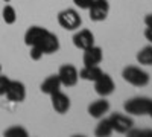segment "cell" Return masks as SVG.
I'll use <instances>...</instances> for the list:
<instances>
[{"label": "cell", "mask_w": 152, "mask_h": 137, "mask_svg": "<svg viewBox=\"0 0 152 137\" xmlns=\"http://www.w3.org/2000/svg\"><path fill=\"white\" fill-rule=\"evenodd\" d=\"M24 44L29 47H37L43 55H52L59 51V40L55 34L41 26H31L24 34Z\"/></svg>", "instance_id": "6da1fadb"}, {"label": "cell", "mask_w": 152, "mask_h": 137, "mask_svg": "<svg viewBox=\"0 0 152 137\" xmlns=\"http://www.w3.org/2000/svg\"><path fill=\"white\" fill-rule=\"evenodd\" d=\"M122 76H123V79L126 82L134 85V87H145L151 81L149 73L145 72L140 67H137V66H128V67H125L123 72H122Z\"/></svg>", "instance_id": "7a4b0ae2"}, {"label": "cell", "mask_w": 152, "mask_h": 137, "mask_svg": "<svg viewBox=\"0 0 152 137\" xmlns=\"http://www.w3.org/2000/svg\"><path fill=\"white\" fill-rule=\"evenodd\" d=\"M151 101L152 99H149L146 96H135V97L128 99L123 104V110L128 114H132V116H145L149 113Z\"/></svg>", "instance_id": "3957f363"}, {"label": "cell", "mask_w": 152, "mask_h": 137, "mask_svg": "<svg viewBox=\"0 0 152 137\" xmlns=\"http://www.w3.org/2000/svg\"><path fill=\"white\" fill-rule=\"evenodd\" d=\"M58 23L66 31H76L82 24V18L76 9L67 8V9H62L58 14Z\"/></svg>", "instance_id": "277c9868"}, {"label": "cell", "mask_w": 152, "mask_h": 137, "mask_svg": "<svg viewBox=\"0 0 152 137\" xmlns=\"http://www.w3.org/2000/svg\"><path fill=\"white\" fill-rule=\"evenodd\" d=\"M56 75L64 87H75L79 81V72L73 64H62Z\"/></svg>", "instance_id": "5b68a950"}, {"label": "cell", "mask_w": 152, "mask_h": 137, "mask_svg": "<svg viewBox=\"0 0 152 137\" xmlns=\"http://www.w3.org/2000/svg\"><path fill=\"white\" fill-rule=\"evenodd\" d=\"M87 11H88V15H90V20L104 21L108 17L110 3H108V0H93L90 8H88Z\"/></svg>", "instance_id": "8992f818"}, {"label": "cell", "mask_w": 152, "mask_h": 137, "mask_svg": "<svg viewBox=\"0 0 152 137\" xmlns=\"http://www.w3.org/2000/svg\"><path fill=\"white\" fill-rule=\"evenodd\" d=\"M110 122H111V127H113V131L116 133H120V134H126L132 127H134V120L129 117V116H125L122 113H113L110 117Z\"/></svg>", "instance_id": "52a82bcc"}, {"label": "cell", "mask_w": 152, "mask_h": 137, "mask_svg": "<svg viewBox=\"0 0 152 137\" xmlns=\"http://www.w3.org/2000/svg\"><path fill=\"white\" fill-rule=\"evenodd\" d=\"M114 90H116V84H114L113 78L110 76L108 73H102L100 76L94 81V92L102 96V97H107L110 95L114 93Z\"/></svg>", "instance_id": "ba28073f"}, {"label": "cell", "mask_w": 152, "mask_h": 137, "mask_svg": "<svg viewBox=\"0 0 152 137\" xmlns=\"http://www.w3.org/2000/svg\"><path fill=\"white\" fill-rule=\"evenodd\" d=\"M5 95L11 102H23L26 99V87L20 81H11Z\"/></svg>", "instance_id": "9c48e42d"}, {"label": "cell", "mask_w": 152, "mask_h": 137, "mask_svg": "<svg viewBox=\"0 0 152 137\" xmlns=\"http://www.w3.org/2000/svg\"><path fill=\"white\" fill-rule=\"evenodd\" d=\"M73 44L75 47L81 49V51H85V49L91 47L94 44V35L91 31L88 29H81L73 35Z\"/></svg>", "instance_id": "30bf717a"}, {"label": "cell", "mask_w": 152, "mask_h": 137, "mask_svg": "<svg viewBox=\"0 0 152 137\" xmlns=\"http://www.w3.org/2000/svg\"><path fill=\"white\" fill-rule=\"evenodd\" d=\"M50 101H52V108L59 114H66L70 110V97L64 95L61 90L50 95Z\"/></svg>", "instance_id": "8fae6325"}, {"label": "cell", "mask_w": 152, "mask_h": 137, "mask_svg": "<svg viewBox=\"0 0 152 137\" xmlns=\"http://www.w3.org/2000/svg\"><path fill=\"white\" fill-rule=\"evenodd\" d=\"M104 59V53L102 49L99 46H91L84 51V56H82V63L84 66H99L100 61Z\"/></svg>", "instance_id": "7c38bea8"}, {"label": "cell", "mask_w": 152, "mask_h": 137, "mask_svg": "<svg viewBox=\"0 0 152 137\" xmlns=\"http://www.w3.org/2000/svg\"><path fill=\"white\" fill-rule=\"evenodd\" d=\"M87 111H88V114H90L91 117L102 119L110 111V102L107 101L105 97H100V99H97V101H94V102H91L90 105H88Z\"/></svg>", "instance_id": "4fadbf2b"}, {"label": "cell", "mask_w": 152, "mask_h": 137, "mask_svg": "<svg viewBox=\"0 0 152 137\" xmlns=\"http://www.w3.org/2000/svg\"><path fill=\"white\" fill-rule=\"evenodd\" d=\"M41 92L44 93V95H53V93H56V92H59L61 90V81H59V78H58V75H50V76H47L44 81H43V84H41Z\"/></svg>", "instance_id": "5bb4252c"}, {"label": "cell", "mask_w": 152, "mask_h": 137, "mask_svg": "<svg viewBox=\"0 0 152 137\" xmlns=\"http://www.w3.org/2000/svg\"><path fill=\"white\" fill-rule=\"evenodd\" d=\"M102 73H104V72L100 70L99 66H84V67L79 70V78L84 79V81H91V82H94Z\"/></svg>", "instance_id": "9a60e30c"}, {"label": "cell", "mask_w": 152, "mask_h": 137, "mask_svg": "<svg viewBox=\"0 0 152 137\" xmlns=\"http://www.w3.org/2000/svg\"><path fill=\"white\" fill-rule=\"evenodd\" d=\"M137 61L142 66H152V44L151 46H145L142 51H138L137 53Z\"/></svg>", "instance_id": "2e32d148"}, {"label": "cell", "mask_w": 152, "mask_h": 137, "mask_svg": "<svg viewBox=\"0 0 152 137\" xmlns=\"http://www.w3.org/2000/svg\"><path fill=\"white\" fill-rule=\"evenodd\" d=\"M94 134L97 137H108V136H111L113 134V127H111L110 119H102V120H100L96 125Z\"/></svg>", "instance_id": "e0dca14e"}, {"label": "cell", "mask_w": 152, "mask_h": 137, "mask_svg": "<svg viewBox=\"0 0 152 137\" xmlns=\"http://www.w3.org/2000/svg\"><path fill=\"white\" fill-rule=\"evenodd\" d=\"M2 17H3L6 24H14L17 21V12L11 5H6L2 11Z\"/></svg>", "instance_id": "ac0fdd59"}, {"label": "cell", "mask_w": 152, "mask_h": 137, "mask_svg": "<svg viewBox=\"0 0 152 137\" xmlns=\"http://www.w3.org/2000/svg\"><path fill=\"white\" fill-rule=\"evenodd\" d=\"M5 136H9V137H26L28 136V131L24 130L23 127L20 125H14V127H11L5 131Z\"/></svg>", "instance_id": "d6986e66"}, {"label": "cell", "mask_w": 152, "mask_h": 137, "mask_svg": "<svg viewBox=\"0 0 152 137\" xmlns=\"http://www.w3.org/2000/svg\"><path fill=\"white\" fill-rule=\"evenodd\" d=\"M11 79L8 76H3V75H0V96H3L8 90V85H9Z\"/></svg>", "instance_id": "ffe728a7"}, {"label": "cell", "mask_w": 152, "mask_h": 137, "mask_svg": "<svg viewBox=\"0 0 152 137\" xmlns=\"http://www.w3.org/2000/svg\"><path fill=\"white\" fill-rule=\"evenodd\" d=\"M91 2H93V0H73V3L78 6L79 9H88L90 5H91Z\"/></svg>", "instance_id": "44dd1931"}, {"label": "cell", "mask_w": 152, "mask_h": 137, "mask_svg": "<svg viewBox=\"0 0 152 137\" xmlns=\"http://www.w3.org/2000/svg\"><path fill=\"white\" fill-rule=\"evenodd\" d=\"M145 38L152 44V28L151 26H146V29H145Z\"/></svg>", "instance_id": "7402d4cb"}, {"label": "cell", "mask_w": 152, "mask_h": 137, "mask_svg": "<svg viewBox=\"0 0 152 137\" xmlns=\"http://www.w3.org/2000/svg\"><path fill=\"white\" fill-rule=\"evenodd\" d=\"M145 24H146V26H151V28H152V14H148V15L145 17Z\"/></svg>", "instance_id": "603a6c76"}, {"label": "cell", "mask_w": 152, "mask_h": 137, "mask_svg": "<svg viewBox=\"0 0 152 137\" xmlns=\"http://www.w3.org/2000/svg\"><path fill=\"white\" fill-rule=\"evenodd\" d=\"M151 117H152V101H151V107H149V113H148Z\"/></svg>", "instance_id": "cb8c5ba5"}, {"label": "cell", "mask_w": 152, "mask_h": 137, "mask_svg": "<svg viewBox=\"0 0 152 137\" xmlns=\"http://www.w3.org/2000/svg\"><path fill=\"white\" fill-rule=\"evenodd\" d=\"M0 73H2V64H0Z\"/></svg>", "instance_id": "d4e9b609"}, {"label": "cell", "mask_w": 152, "mask_h": 137, "mask_svg": "<svg viewBox=\"0 0 152 137\" xmlns=\"http://www.w3.org/2000/svg\"><path fill=\"white\" fill-rule=\"evenodd\" d=\"M3 2H11V0H3Z\"/></svg>", "instance_id": "484cf974"}]
</instances>
